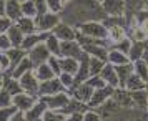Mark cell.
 I'll return each mask as SVG.
<instances>
[{"label":"cell","instance_id":"e575fe53","mask_svg":"<svg viewBox=\"0 0 148 121\" xmlns=\"http://www.w3.org/2000/svg\"><path fill=\"white\" fill-rule=\"evenodd\" d=\"M22 12H23L25 17H32V18H37L38 17V10H37V5H35L34 0L22 2Z\"/></svg>","mask_w":148,"mask_h":121},{"label":"cell","instance_id":"d4e9b609","mask_svg":"<svg viewBox=\"0 0 148 121\" xmlns=\"http://www.w3.org/2000/svg\"><path fill=\"white\" fill-rule=\"evenodd\" d=\"M121 109V106L116 103V101L113 100V98H110V100H107L101 106H98V113L101 114V118H110V116H113L115 113H118Z\"/></svg>","mask_w":148,"mask_h":121},{"label":"cell","instance_id":"bcb514c9","mask_svg":"<svg viewBox=\"0 0 148 121\" xmlns=\"http://www.w3.org/2000/svg\"><path fill=\"white\" fill-rule=\"evenodd\" d=\"M48 65L52 67V70H53V73L58 76V75L62 73V67H60V56H55V55H52L50 58H48Z\"/></svg>","mask_w":148,"mask_h":121},{"label":"cell","instance_id":"ba28073f","mask_svg":"<svg viewBox=\"0 0 148 121\" xmlns=\"http://www.w3.org/2000/svg\"><path fill=\"white\" fill-rule=\"evenodd\" d=\"M62 91H68L67 88L62 85V81L58 80V76L53 80H47V81H40V88H38V98L42 96H48V94H57Z\"/></svg>","mask_w":148,"mask_h":121},{"label":"cell","instance_id":"681fc988","mask_svg":"<svg viewBox=\"0 0 148 121\" xmlns=\"http://www.w3.org/2000/svg\"><path fill=\"white\" fill-rule=\"evenodd\" d=\"M34 2H35V5H37L38 15H43V14H47V12H48V8H47V2H45V0H34Z\"/></svg>","mask_w":148,"mask_h":121},{"label":"cell","instance_id":"b9f144b4","mask_svg":"<svg viewBox=\"0 0 148 121\" xmlns=\"http://www.w3.org/2000/svg\"><path fill=\"white\" fill-rule=\"evenodd\" d=\"M58 80L62 81V85L67 88V90H72V88L75 86V76L70 73H65V71H62L60 75H58Z\"/></svg>","mask_w":148,"mask_h":121},{"label":"cell","instance_id":"6125c7cd","mask_svg":"<svg viewBox=\"0 0 148 121\" xmlns=\"http://www.w3.org/2000/svg\"><path fill=\"white\" fill-rule=\"evenodd\" d=\"M100 2H101V0H100Z\"/></svg>","mask_w":148,"mask_h":121},{"label":"cell","instance_id":"83f0119b","mask_svg":"<svg viewBox=\"0 0 148 121\" xmlns=\"http://www.w3.org/2000/svg\"><path fill=\"white\" fill-rule=\"evenodd\" d=\"M147 41H133V43H132V48H130V52H128V58H130L132 63L141 60V56H143L145 50H147Z\"/></svg>","mask_w":148,"mask_h":121},{"label":"cell","instance_id":"91938a15","mask_svg":"<svg viewBox=\"0 0 148 121\" xmlns=\"http://www.w3.org/2000/svg\"><path fill=\"white\" fill-rule=\"evenodd\" d=\"M37 121H42V120H37Z\"/></svg>","mask_w":148,"mask_h":121},{"label":"cell","instance_id":"9a60e30c","mask_svg":"<svg viewBox=\"0 0 148 121\" xmlns=\"http://www.w3.org/2000/svg\"><path fill=\"white\" fill-rule=\"evenodd\" d=\"M47 109H48L47 103H45L43 100H40V98H38V101L35 103L34 106L30 108L28 111H25V118H27V121H37V120H42Z\"/></svg>","mask_w":148,"mask_h":121},{"label":"cell","instance_id":"f1b7e54d","mask_svg":"<svg viewBox=\"0 0 148 121\" xmlns=\"http://www.w3.org/2000/svg\"><path fill=\"white\" fill-rule=\"evenodd\" d=\"M108 63H112L113 67L127 65V63H130V58H128L127 53H123V52H120V50L110 48V52H108Z\"/></svg>","mask_w":148,"mask_h":121},{"label":"cell","instance_id":"94428289","mask_svg":"<svg viewBox=\"0 0 148 121\" xmlns=\"http://www.w3.org/2000/svg\"><path fill=\"white\" fill-rule=\"evenodd\" d=\"M147 111H148V108H147Z\"/></svg>","mask_w":148,"mask_h":121},{"label":"cell","instance_id":"2e32d148","mask_svg":"<svg viewBox=\"0 0 148 121\" xmlns=\"http://www.w3.org/2000/svg\"><path fill=\"white\" fill-rule=\"evenodd\" d=\"M147 7H148L147 0H125V17L130 20L140 10H143V8H147Z\"/></svg>","mask_w":148,"mask_h":121},{"label":"cell","instance_id":"4dcf8cb0","mask_svg":"<svg viewBox=\"0 0 148 121\" xmlns=\"http://www.w3.org/2000/svg\"><path fill=\"white\" fill-rule=\"evenodd\" d=\"M128 38V32H127V27H112L108 28V40L110 43L113 45V43H118V41L125 40ZM110 45V47H112Z\"/></svg>","mask_w":148,"mask_h":121},{"label":"cell","instance_id":"f546056e","mask_svg":"<svg viewBox=\"0 0 148 121\" xmlns=\"http://www.w3.org/2000/svg\"><path fill=\"white\" fill-rule=\"evenodd\" d=\"M132 93V100H133L135 108L140 109H147L148 108V91L145 90H136V91H130Z\"/></svg>","mask_w":148,"mask_h":121},{"label":"cell","instance_id":"52a82bcc","mask_svg":"<svg viewBox=\"0 0 148 121\" xmlns=\"http://www.w3.org/2000/svg\"><path fill=\"white\" fill-rule=\"evenodd\" d=\"M18 81H20V86H22V90H23L25 93L32 94V96H38L40 81H38V78L35 76L34 70H32V71H27L22 78H18Z\"/></svg>","mask_w":148,"mask_h":121},{"label":"cell","instance_id":"4316f807","mask_svg":"<svg viewBox=\"0 0 148 121\" xmlns=\"http://www.w3.org/2000/svg\"><path fill=\"white\" fill-rule=\"evenodd\" d=\"M7 37H8V40H10V43H12V47H22V43L25 40V33L18 28L17 23H14L7 30Z\"/></svg>","mask_w":148,"mask_h":121},{"label":"cell","instance_id":"f35d334b","mask_svg":"<svg viewBox=\"0 0 148 121\" xmlns=\"http://www.w3.org/2000/svg\"><path fill=\"white\" fill-rule=\"evenodd\" d=\"M18 113V108L12 105V106H7V108H0V121H10L14 114Z\"/></svg>","mask_w":148,"mask_h":121},{"label":"cell","instance_id":"836d02e7","mask_svg":"<svg viewBox=\"0 0 148 121\" xmlns=\"http://www.w3.org/2000/svg\"><path fill=\"white\" fill-rule=\"evenodd\" d=\"M60 43H62V41L58 40L53 33H50V35H48V38L45 40L47 48L50 50V53L55 55V56H60Z\"/></svg>","mask_w":148,"mask_h":121},{"label":"cell","instance_id":"603a6c76","mask_svg":"<svg viewBox=\"0 0 148 121\" xmlns=\"http://www.w3.org/2000/svg\"><path fill=\"white\" fill-rule=\"evenodd\" d=\"M15 23L18 25V28H20L25 35H34V33L38 32V28H37V20L32 18V17H25V15H23V17L18 18Z\"/></svg>","mask_w":148,"mask_h":121},{"label":"cell","instance_id":"7bdbcfd3","mask_svg":"<svg viewBox=\"0 0 148 121\" xmlns=\"http://www.w3.org/2000/svg\"><path fill=\"white\" fill-rule=\"evenodd\" d=\"M87 83H88V85H90L92 88H95V90L107 86V81L101 78V75H95V76H90V78L87 80Z\"/></svg>","mask_w":148,"mask_h":121},{"label":"cell","instance_id":"3957f363","mask_svg":"<svg viewBox=\"0 0 148 121\" xmlns=\"http://www.w3.org/2000/svg\"><path fill=\"white\" fill-rule=\"evenodd\" d=\"M40 100H43L47 103L48 109H53V111H60L68 105V101L72 100V96L68 91H62L57 94H48V96H42Z\"/></svg>","mask_w":148,"mask_h":121},{"label":"cell","instance_id":"11a10c76","mask_svg":"<svg viewBox=\"0 0 148 121\" xmlns=\"http://www.w3.org/2000/svg\"><path fill=\"white\" fill-rule=\"evenodd\" d=\"M141 60L148 65V41H147V50H145V53H143V56H141Z\"/></svg>","mask_w":148,"mask_h":121},{"label":"cell","instance_id":"e0dca14e","mask_svg":"<svg viewBox=\"0 0 148 121\" xmlns=\"http://www.w3.org/2000/svg\"><path fill=\"white\" fill-rule=\"evenodd\" d=\"M82 48L90 56H97V58H100V60L108 63V52H110L108 47H103V45H98V43H92V45H85V47H82Z\"/></svg>","mask_w":148,"mask_h":121},{"label":"cell","instance_id":"7dc6e473","mask_svg":"<svg viewBox=\"0 0 148 121\" xmlns=\"http://www.w3.org/2000/svg\"><path fill=\"white\" fill-rule=\"evenodd\" d=\"M14 25V22L10 20L8 17H0V33H7V30Z\"/></svg>","mask_w":148,"mask_h":121},{"label":"cell","instance_id":"f5cc1de1","mask_svg":"<svg viewBox=\"0 0 148 121\" xmlns=\"http://www.w3.org/2000/svg\"><path fill=\"white\" fill-rule=\"evenodd\" d=\"M5 5H7V0H0V17L5 15Z\"/></svg>","mask_w":148,"mask_h":121},{"label":"cell","instance_id":"60d3db41","mask_svg":"<svg viewBox=\"0 0 148 121\" xmlns=\"http://www.w3.org/2000/svg\"><path fill=\"white\" fill-rule=\"evenodd\" d=\"M12 105H14V96L2 86V90H0V108H7L12 106Z\"/></svg>","mask_w":148,"mask_h":121},{"label":"cell","instance_id":"6da1fadb","mask_svg":"<svg viewBox=\"0 0 148 121\" xmlns=\"http://www.w3.org/2000/svg\"><path fill=\"white\" fill-rule=\"evenodd\" d=\"M62 22L78 27L85 22H101L107 14L100 0H72L60 14Z\"/></svg>","mask_w":148,"mask_h":121},{"label":"cell","instance_id":"5b68a950","mask_svg":"<svg viewBox=\"0 0 148 121\" xmlns=\"http://www.w3.org/2000/svg\"><path fill=\"white\" fill-rule=\"evenodd\" d=\"M27 56L30 58V61L34 63V67H38V65H42V63H47L48 58L52 56V53H50V50L47 48L45 41H42V43L35 45V47L28 52Z\"/></svg>","mask_w":148,"mask_h":121},{"label":"cell","instance_id":"7c38bea8","mask_svg":"<svg viewBox=\"0 0 148 121\" xmlns=\"http://www.w3.org/2000/svg\"><path fill=\"white\" fill-rule=\"evenodd\" d=\"M37 101H38V96H32V94L25 93V91H22L18 94H14V105L18 108V111H23V113L28 111Z\"/></svg>","mask_w":148,"mask_h":121},{"label":"cell","instance_id":"30bf717a","mask_svg":"<svg viewBox=\"0 0 148 121\" xmlns=\"http://www.w3.org/2000/svg\"><path fill=\"white\" fill-rule=\"evenodd\" d=\"M83 53H85V52H83L82 45L77 40L62 41L60 43V56H72V58L80 60L82 56H83Z\"/></svg>","mask_w":148,"mask_h":121},{"label":"cell","instance_id":"7a4b0ae2","mask_svg":"<svg viewBox=\"0 0 148 121\" xmlns=\"http://www.w3.org/2000/svg\"><path fill=\"white\" fill-rule=\"evenodd\" d=\"M80 33L87 35L90 38H97V40H108V28L101 23V22H85L77 27Z\"/></svg>","mask_w":148,"mask_h":121},{"label":"cell","instance_id":"277c9868","mask_svg":"<svg viewBox=\"0 0 148 121\" xmlns=\"http://www.w3.org/2000/svg\"><path fill=\"white\" fill-rule=\"evenodd\" d=\"M35 20H37V28H38V32H52V30L62 22V17H60V14L47 12V14H43V15H38Z\"/></svg>","mask_w":148,"mask_h":121},{"label":"cell","instance_id":"4fadbf2b","mask_svg":"<svg viewBox=\"0 0 148 121\" xmlns=\"http://www.w3.org/2000/svg\"><path fill=\"white\" fill-rule=\"evenodd\" d=\"M107 15H125V0H101Z\"/></svg>","mask_w":148,"mask_h":121},{"label":"cell","instance_id":"8fae6325","mask_svg":"<svg viewBox=\"0 0 148 121\" xmlns=\"http://www.w3.org/2000/svg\"><path fill=\"white\" fill-rule=\"evenodd\" d=\"M113 91H115V88L110 86V85H107V86H103V88H98V90H95V93H93V96H92L90 103H88V106H90V108L101 106L105 101L110 100V98L113 96Z\"/></svg>","mask_w":148,"mask_h":121},{"label":"cell","instance_id":"44dd1931","mask_svg":"<svg viewBox=\"0 0 148 121\" xmlns=\"http://www.w3.org/2000/svg\"><path fill=\"white\" fill-rule=\"evenodd\" d=\"M115 70H116V75H118L120 88H125V85H127L128 78H130V76H132V75L135 73V67H133V63L130 61V63H127V65H118V67H115Z\"/></svg>","mask_w":148,"mask_h":121},{"label":"cell","instance_id":"680465c9","mask_svg":"<svg viewBox=\"0 0 148 121\" xmlns=\"http://www.w3.org/2000/svg\"><path fill=\"white\" fill-rule=\"evenodd\" d=\"M18 2H27V0H18Z\"/></svg>","mask_w":148,"mask_h":121},{"label":"cell","instance_id":"9f6ffc18","mask_svg":"<svg viewBox=\"0 0 148 121\" xmlns=\"http://www.w3.org/2000/svg\"><path fill=\"white\" fill-rule=\"evenodd\" d=\"M62 2H63V3H65V5H67L68 2H72V0H62Z\"/></svg>","mask_w":148,"mask_h":121},{"label":"cell","instance_id":"db71d44e","mask_svg":"<svg viewBox=\"0 0 148 121\" xmlns=\"http://www.w3.org/2000/svg\"><path fill=\"white\" fill-rule=\"evenodd\" d=\"M140 25H141V28L147 32V37H148V18L147 20H143V22H140Z\"/></svg>","mask_w":148,"mask_h":121},{"label":"cell","instance_id":"f6af8a7d","mask_svg":"<svg viewBox=\"0 0 148 121\" xmlns=\"http://www.w3.org/2000/svg\"><path fill=\"white\" fill-rule=\"evenodd\" d=\"M83 121H103V118H101V114L97 109L90 108V109H87L83 113Z\"/></svg>","mask_w":148,"mask_h":121},{"label":"cell","instance_id":"d6986e66","mask_svg":"<svg viewBox=\"0 0 148 121\" xmlns=\"http://www.w3.org/2000/svg\"><path fill=\"white\" fill-rule=\"evenodd\" d=\"M7 55H8V58H10V71L14 73V70L17 68V65L27 56L28 52L23 50L22 47H12L10 50H7Z\"/></svg>","mask_w":148,"mask_h":121},{"label":"cell","instance_id":"816d5d0a","mask_svg":"<svg viewBox=\"0 0 148 121\" xmlns=\"http://www.w3.org/2000/svg\"><path fill=\"white\" fill-rule=\"evenodd\" d=\"M10 121H27L25 113H23V111H18L17 114H14V116H12V120H10Z\"/></svg>","mask_w":148,"mask_h":121},{"label":"cell","instance_id":"ac0fdd59","mask_svg":"<svg viewBox=\"0 0 148 121\" xmlns=\"http://www.w3.org/2000/svg\"><path fill=\"white\" fill-rule=\"evenodd\" d=\"M5 17H8L14 23L18 20V18H22V17H23V12H22V2H18V0H7V5H5Z\"/></svg>","mask_w":148,"mask_h":121},{"label":"cell","instance_id":"74e56055","mask_svg":"<svg viewBox=\"0 0 148 121\" xmlns=\"http://www.w3.org/2000/svg\"><path fill=\"white\" fill-rule=\"evenodd\" d=\"M67 120V116L60 111H53V109H47L45 114H43V118L42 121H65Z\"/></svg>","mask_w":148,"mask_h":121},{"label":"cell","instance_id":"d6a6232c","mask_svg":"<svg viewBox=\"0 0 148 121\" xmlns=\"http://www.w3.org/2000/svg\"><path fill=\"white\" fill-rule=\"evenodd\" d=\"M128 91H136V90H145L147 88V81L143 80L141 76H138L136 73H133L130 78H128L127 85H125Z\"/></svg>","mask_w":148,"mask_h":121},{"label":"cell","instance_id":"d590c367","mask_svg":"<svg viewBox=\"0 0 148 121\" xmlns=\"http://www.w3.org/2000/svg\"><path fill=\"white\" fill-rule=\"evenodd\" d=\"M107 65V61L100 60V58H97V56H90V75L95 76V75H100L101 70L105 68Z\"/></svg>","mask_w":148,"mask_h":121},{"label":"cell","instance_id":"cb8c5ba5","mask_svg":"<svg viewBox=\"0 0 148 121\" xmlns=\"http://www.w3.org/2000/svg\"><path fill=\"white\" fill-rule=\"evenodd\" d=\"M87 109H90V106H88L87 103L72 98V100L68 101L67 106L63 108V109H60V113H63L65 116H67V114H72V113H85Z\"/></svg>","mask_w":148,"mask_h":121},{"label":"cell","instance_id":"f907efd6","mask_svg":"<svg viewBox=\"0 0 148 121\" xmlns=\"http://www.w3.org/2000/svg\"><path fill=\"white\" fill-rule=\"evenodd\" d=\"M65 121H83V113H72L67 114V120Z\"/></svg>","mask_w":148,"mask_h":121},{"label":"cell","instance_id":"484cf974","mask_svg":"<svg viewBox=\"0 0 148 121\" xmlns=\"http://www.w3.org/2000/svg\"><path fill=\"white\" fill-rule=\"evenodd\" d=\"M34 73L35 76L38 78V81H47V80H53V78H57V75L53 73V70H52V67L47 63H42V65H38V67L34 68Z\"/></svg>","mask_w":148,"mask_h":121},{"label":"cell","instance_id":"5bb4252c","mask_svg":"<svg viewBox=\"0 0 148 121\" xmlns=\"http://www.w3.org/2000/svg\"><path fill=\"white\" fill-rule=\"evenodd\" d=\"M121 108H135L133 105V100H132V93L128 91L127 88H115L113 91V96H112Z\"/></svg>","mask_w":148,"mask_h":121},{"label":"cell","instance_id":"7402d4cb","mask_svg":"<svg viewBox=\"0 0 148 121\" xmlns=\"http://www.w3.org/2000/svg\"><path fill=\"white\" fill-rule=\"evenodd\" d=\"M60 67H62V71L75 76L80 70V60L72 58V56H60Z\"/></svg>","mask_w":148,"mask_h":121},{"label":"cell","instance_id":"8992f818","mask_svg":"<svg viewBox=\"0 0 148 121\" xmlns=\"http://www.w3.org/2000/svg\"><path fill=\"white\" fill-rule=\"evenodd\" d=\"M52 33H53L60 41H72V40H77V33H78V30H77V27L70 25V23L60 22V23L52 30Z\"/></svg>","mask_w":148,"mask_h":121},{"label":"cell","instance_id":"8d00e7d4","mask_svg":"<svg viewBox=\"0 0 148 121\" xmlns=\"http://www.w3.org/2000/svg\"><path fill=\"white\" fill-rule=\"evenodd\" d=\"M135 67V73L138 75V76H141L145 81H148V65L145 63L143 60H138L133 63Z\"/></svg>","mask_w":148,"mask_h":121},{"label":"cell","instance_id":"ee69618b","mask_svg":"<svg viewBox=\"0 0 148 121\" xmlns=\"http://www.w3.org/2000/svg\"><path fill=\"white\" fill-rule=\"evenodd\" d=\"M132 43L133 41L130 40V38H125V40H121V41H118V43H113L110 48H115V50H120V52H123V53H127L128 55V52H130V48H132Z\"/></svg>","mask_w":148,"mask_h":121},{"label":"cell","instance_id":"c3c4849f","mask_svg":"<svg viewBox=\"0 0 148 121\" xmlns=\"http://www.w3.org/2000/svg\"><path fill=\"white\" fill-rule=\"evenodd\" d=\"M12 48V43L8 40L7 33H0V52H7Z\"/></svg>","mask_w":148,"mask_h":121},{"label":"cell","instance_id":"ab89813d","mask_svg":"<svg viewBox=\"0 0 148 121\" xmlns=\"http://www.w3.org/2000/svg\"><path fill=\"white\" fill-rule=\"evenodd\" d=\"M45 2H47L48 12H52V14H62L65 8V3L62 0H45Z\"/></svg>","mask_w":148,"mask_h":121},{"label":"cell","instance_id":"1f68e13d","mask_svg":"<svg viewBox=\"0 0 148 121\" xmlns=\"http://www.w3.org/2000/svg\"><path fill=\"white\" fill-rule=\"evenodd\" d=\"M34 68H35V67H34V63L30 61V58H28V56H25V58H23V60H22L20 63H18V65H17V68L14 70L12 76L18 80V78H22V76L27 73V71H32Z\"/></svg>","mask_w":148,"mask_h":121},{"label":"cell","instance_id":"9c48e42d","mask_svg":"<svg viewBox=\"0 0 148 121\" xmlns=\"http://www.w3.org/2000/svg\"><path fill=\"white\" fill-rule=\"evenodd\" d=\"M93 93H95V88H92L87 81H85V83H80V85H75V86L70 90V96H72V98L80 100V101H83V103H87V105L90 103Z\"/></svg>","mask_w":148,"mask_h":121},{"label":"cell","instance_id":"6f0895ef","mask_svg":"<svg viewBox=\"0 0 148 121\" xmlns=\"http://www.w3.org/2000/svg\"><path fill=\"white\" fill-rule=\"evenodd\" d=\"M0 73L3 75V70H2V63H0Z\"/></svg>","mask_w":148,"mask_h":121},{"label":"cell","instance_id":"ffe728a7","mask_svg":"<svg viewBox=\"0 0 148 121\" xmlns=\"http://www.w3.org/2000/svg\"><path fill=\"white\" fill-rule=\"evenodd\" d=\"M100 75H101V78L107 81V85H110V86H113V88L120 86V81H118L116 70H115V67L112 65V63H107V65H105V68L101 70Z\"/></svg>","mask_w":148,"mask_h":121}]
</instances>
